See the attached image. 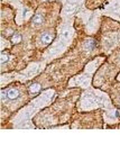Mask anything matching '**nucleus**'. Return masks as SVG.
<instances>
[{
	"mask_svg": "<svg viewBox=\"0 0 120 154\" xmlns=\"http://www.w3.org/2000/svg\"><path fill=\"white\" fill-rule=\"evenodd\" d=\"M11 42L14 44H18L22 42V35L19 33H14L13 36H11Z\"/></svg>",
	"mask_w": 120,
	"mask_h": 154,
	"instance_id": "13",
	"label": "nucleus"
},
{
	"mask_svg": "<svg viewBox=\"0 0 120 154\" xmlns=\"http://www.w3.org/2000/svg\"><path fill=\"white\" fill-rule=\"evenodd\" d=\"M44 23V16L42 14H35L34 17L32 18V25L34 27H39Z\"/></svg>",
	"mask_w": 120,
	"mask_h": 154,
	"instance_id": "10",
	"label": "nucleus"
},
{
	"mask_svg": "<svg viewBox=\"0 0 120 154\" xmlns=\"http://www.w3.org/2000/svg\"><path fill=\"white\" fill-rule=\"evenodd\" d=\"M73 22V16H62V23L57 28V37L54 41V43H52L51 46L44 53V62L47 63L54 59L60 57L72 44L73 39L75 37Z\"/></svg>",
	"mask_w": 120,
	"mask_h": 154,
	"instance_id": "3",
	"label": "nucleus"
},
{
	"mask_svg": "<svg viewBox=\"0 0 120 154\" xmlns=\"http://www.w3.org/2000/svg\"><path fill=\"white\" fill-rule=\"evenodd\" d=\"M40 89H42L40 85L35 82V83H32V85L28 87V92H29V94H36L40 91Z\"/></svg>",
	"mask_w": 120,
	"mask_h": 154,
	"instance_id": "12",
	"label": "nucleus"
},
{
	"mask_svg": "<svg viewBox=\"0 0 120 154\" xmlns=\"http://www.w3.org/2000/svg\"><path fill=\"white\" fill-rule=\"evenodd\" d=\"M54 41V33L53 30H45L39 36V46H48Z\"/></svg>",
	"mask_w": 120,
	"mask_h": 154,
	"instance_id": "9",
	"label": "nucleus"
},
{
	"mask_svg": "<svg viewBox=\"0 0 120 154\" xmlns=\"http://www.w3.org/2000/svg\"><path fill=\"white\" fill-rule=\"evenodd\" d=\"M117 81H120V73L118 74V77H117Z\"/></svg>",
	"mask_w": 120,
	"mask_h": 154,
	"instance_id": "15",
	"label": "nucleus"
},
{
	"mask_svg": "<svg viewBox=\"0 0 120 154\" xmlns=\"http://www.w3.org/2000/svg\"><path fill=\"white\" fill-rule=\"evenodd\" d=\"M22 96V90L17 87H9L6 89L1 90V100L2 103H6L7 101H16L19 97Z\"/></svg>",
	"mask_w": 120,
	"mask_h": 154,
	"instance_id": "8",
	"label": "nucleus"
},
{
	"mask_svg": "<svg viewBox=\"0 0 120 154\" xmlns=\"http://www.w3.org/2000/svg\"><path fill=\"white\" fill-rule=\"evenodd\" d=\"M44 1H45V0H44ZM46 1H50V0H46ZM61 1H62V2H64L65 0H61Z\"/></svg>",
	"mask_w": 120,
	"mask_h": 154,
	"instance_id": "16",
	"label": "nucleus"
},
{
	"mask_svg": "<svg viewBox=\"0 0 120 154\" xmlns=\"http://www.w3.org/2000/svg\"><path fill=\"white\" fill-rule=\"evenodd\" d=\"M46 66V62H39V63H30L28 68L22 70L20 72H13V73H2L1 74V87L4 88L7 83L13 81H20L26 82L33 79L34 77L38 75Z\"/></svg>",
	"mask_w": 120,
	"mask_h": 154,
	"instance_id": "4",
	"label": "nucleus"
},
{
	"mask_svg": "<svg viewBox=\"0 0 120 154\" xmlns=\"http://www.w3.org/2000/svg\"><path fill=\"white\" fill-rule=\"evenodd\" d=\"M84 9V0H65L63 2L62 16H75Z\"/></svg>",
	"mask_w": 120,
	"mask_h": 154,
	"instance_id": "7",
	"label": "nucleus"
},
{
	"mask_svg": "<svg viewBox=\"0 0 120 154\" xmlns=\"http://www.w3.org/2000/svg\"><path fill=\"white\" fill-rule=\"evenodd\" d=\"M101 108L104 111V120L108 124L116 123L120 117V111L113 107L111 100L106 92L94 88H88L82 92L77 101V109L80 111H89Z\"/></svg>",
	"mask_w": 120,
	"mask_h": 154,
	"instance_id": "1",
	"label": "nucleus"
},
{
	"mask_svg": "<svg viewBox=\"0 0 120 154\" xmlns=\"http://www.w3.org/2000/svg\"><path fill=\"white\" fill-rule=\"evenodd\" d=\"M56 96L57 94L54 89H47L40 92L39 96L29 101L25 107L13 116V118L10 119L13 128H35L33 117L43 108L50 106L54 101Z\"/></svg>",
	"mask_w": 120,
	"mask_h": 154,
	"instance_id": "2",
	"label": "nucleus"
},
{
	"mask_svg": "<svg viewBox=\"0 0 120 154\" xmlns=\"http://www.w3.org/2000/svg\"><path fill=\"white\" fill-rule=\"evenodd\" d=\"M9 59H10V55H9L8 53H6V52H2L1 53V65L4 66V64L9 62Z\"/></svg>",
	"mask_w": 120,
	"mask_h": 154,
	"instance_id": "14",
	"label": "nucleus"
},
{
	"mask_svg": "<svg viewBox=\"0 0 120 154\" xmlns=\"http://www.w3.org/2000/svg\"><path fill=\"white\" fill-rule=\"evenodd\" d=\"M103 61H104V56H98L93 60L89 62L86 65V68L83 70L81 74H77L75 77H73L69 81V87H81L82 89H88L91 87V81L92 78L94 75L95 70L101 65Z\"/></svg>",
	"mask_w": 120,
	"mask_h": 154,
	"instance_id": "5",
	"label": "nucleus"
},
{
	"mask_svg": "<svg viewBox=\"0 0 120 154\" xmlns=\"http://www.w3.org/2000/svg\"><path fill=\"white\" fill-rule=\"evenodd\" d=\"M98 11L100 15H106L120 22V0H108L100 8H98Z\"/></svg>",
	"mask_w": 120,
	"mask_h": 154,
	"instance_id": "6",
	"label": "nucleus"
},
{
	"mask_svg": "<svg viewBox=\"0 0 120 154\" xmlns=\"http://www.w3.org/2000/svg\"><path fill=\"white\" fill-rule=\"evenodd\" d=\"M95 47H97V43L93 38H88L83 44V48L88 52H91L92 50H94Z\"/></svg>",
	"mask_w": 120,
	"mask_h": 154,
	"instance_id": "11",
	"label": "nucleus"
}]
</instances>
